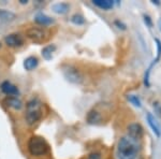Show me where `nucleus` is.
<instances>
[{
    "instance_id": "obj_1",
    "label": "nucleus",
    "mask_w": 161,
    "mask_h": 159,
    "mask_svg": "<svg viewBox=\"0 0 161 159\" xmlns=\"http://www.w3.org/2000/svg\"><path fill=\"white\" fill-rule=\"evenodd\" d=\"M141 145L139 142L130 139L129 137H123L118 140L116 146L117 159H136L139 157Z\"/></svg>"
},
{
    "instance_id": "obj_2",
    "label": "nucleus",
    "mask_w": 161,
    "mask_h": 159,
    "mask_svg": "<svg viewBox=\"0 0 161 159\" xmlns=\"http://www.w3.org/2000/svg\"><path fill=\"white\" fill-rule=\"evenodd\" d=\"M28 152L33 157H41L47 155L50 152V145L44 138L40 135H32L27 143Z\"/></svg>"
},
{
    "instance_id": "obj_3",
    "label": "nucleus",
    "mask_w": 161,
    "mask_h": 159,
    "mask_svg": "<svg viewBox=\"0 0 161 159\" xmlns=\"http://www.w3.org/2000/svg\"><path fill=\"white\" fill-rule=\"evenodd\" d=\"M42 102L38 98H33L26 104L25 119L29 126H32L38 122L42 117Z\"/></svg>"
},
{
    "instance_id": "obj_4",
    "label": "nucleus",
    "mask_w": 161,
    "mask_h": 159,
    "mask_svg": "<svg viewBox=\"0 0 161 159\" xmlns=\"http://www.w3.org/2000/svg\"><path fill=\"white\" fill-rule=\"evenodd\" d=\"M64 77L68 82L72 84H80L83 82V74L73 66H66L62 69Z\"/></svg>"
},
{
    "instance_id": "obj_5",
    "label": "nucleus",
    "mask_w": 161,
    "mask_h": 159,
    "mask_svg": "<svg viewBox=\"0 0 161 159\" xmlns=\"http://www.w3.org/2000/svg\"><path fill=\"white\" fill-rule=\"evenodd\" d=\"M26 37L35 43H43L47 39V31L41 27H31L26 31Z\"/></svg>"
},
{
    "instance_id": "obj_6",
    "label": "nucleus",
    "mask_w": 161,
    "mask_h": 159,
    "mask_svg": "<svg viewBox=\"0 0 161 159\" xmlns=\"http://www.w3.org/2000/svg\"><path fill=\"white\" fill-rule=\"evenodd\" d=\"M127 133H128L127 137H129L130 139L139 142L143 138L144 129H143L142 125L139 124V122H132V124H130L127 127Z\"/></svg>"
},
{
    "instance_id": "obj_7",
    "label": "nucleus",
    "mask_w": 161,
    "mask_h": 159,
    "mask_svg": "<svg viewBox=\"0 0 161 159\" xmlns=\"http://www.w3.org/2000/svg\"><path fill=\"white\" fill-rule=\"evenodd\" d=\"M24 38L19 33H10L4 37V43L10 48H20L24 45Z\"/></svg>"
},
{
    "instance_id": "obj_8",
    "label": "nucleus",
    "mask_w": 161,
    "mask_h": 159,
    "mask_svg": "<svg viewBox=\"0 0 161 159\" xmlns=\"http://www.w3.org/2000/svg\"><path fill=\"white\" fill-rule=\"evenodd\" d=\"M146 122L156 137L160 138L161 137V127H160L159 122H157V119H156V117L153 115V113H150V112H147L146 113Z\"/></svg>"
},
{
    "instance_id": "obj_9",
    "label": "nucleus",
    "mask_w": 161,
    "mask_h": 159,
    "mask_svg": "<svg viewBox=\"0 0 161 159\" xmlns=\"http://www.w3.org/2000/svg\"><path fill=\"white\" fill-rule=\"evenodd\" d=\"M0 89L3 94L8 95V97H15V96H17L19 94V88L15 85H13L11 82H9V81L2 82L1 85H0Z\"/></svg>"
},
{
    "instance_id": "obj_10",
    "label": "nucleus",
    "mask_w": 161,
    "mask_h": 159,
    "mask_svg": "<svg viewBox=\"0 0 161 159\" xmlns=\"http://www.w3.org/2000/svg\"><path fill=\"white\" fill-rule=\"evenodd\" d=\"M3 102L8 108H11V109H13V110H16V111L22 110L23 106H24L22 100L19 99L17 97H7L3 100Z\"/></svg>"
},
{
    "instance_id": "obj_11",
    "label": "nucleus",
    "mask_w": 161,
    "mask_h": 159,
    "mask_svg": "<svg viewBox=\"0 0 161 159\" xmlns=\"http://www.w3.org/2000/svg\"><path fill=\"white\" fill-rule=\"evenodd\" d=\"M115 3L116 1H113V0H93L92 1L93 6H96L101 10H104V11H108V10L113 9Z\"/></svg>"
},
{
    "instance_id": "obj_12",
    "label": "nucleus",
    "mask_w": 161,
    "mask_h": 159,
    "mask_svg": "<svg viewBox=\"0 0 161 159\" xmlns=\"http://www.w3.org/2000/svg\"><path fill=\"white\" fill-rule=\"evenodd\" d=\"M86 121L88 124H90V125H97L102 121V117H101V114L99 112L96 111L95 109H93V110H90L88 112Z\"/></svg>"
},
{
    "instance_id": "obj_13",
    "label": "nucleus",
    "mask_w": 161,
    "mask_h": 159,
    "mask_svg": "<svg viewBox=\"0 0 161 159\" xmlns=\"http://www.w3.org/2000/svg\"><path fill=\"white\" fill-rule=\"evenodd\" d=\"M35 22L41 26H48L53 24L54 20L52 17L47 16V15H45L44 13H38L35 16Z\"/></svg>"
},
{
    "instance_id": "obj_14",
    "label": "nucleus",
    "mask_w": 161,
    "mask_h": 159,
    "mask_svg": "<svg viewBox=\"0 0 161 159\" xmlns=\"http://www.w3.org/2000/svg\"><path fill=\"white\" fill-rule=\"evenodd\" d=\"M39 65V59L36 56H29L24 60V68L27 71H32Z\"/></svg>"
},
{
    "instance_id": "obj_15",
    "label": "nucleus",
    "mask_w": 161,
    "mask_h": 159,
    "mask_svg": "<svg viewBox=\"0 0 161 159\" xmlns=\"http://www.w3.org/2000/svg\"><path fill=\"white\" fill-rule=\"evenodd\" d=\"M69 8L70 6L66 2H58V3H55L52 6L53 11L57 13V14H66L69 11Z\"/></svg>"
},
{
    "instance_id": "obj_16",
    "label": "nucleus",
    "mask_w": 161,
    "mask_h": 159,
    "mask_svg": "<svg viewBox=\"0 0 161 159\" xmlns=\"http://www.w3.org/2000/svg\"><path fill=\"white\" fill-rule=\"evenodd\" d=\"M56 46L55 45H47L42 49V56L45 60H51L53 58V53L55 52Z\"/></svg>"
},
{
    "instance_id": "obj_17",
    "label": "nucleus",
    "mask_w": 161,
    "mask_h": 159,
    "mask_svg": "<svg viewBox=\"0 0 161 159\" xmlns=\"http://www.w3.org/2000/svg\"><path fill=\"white\" fill-rule=\"evenodd\" d=\"M126 98H127V100H128L133 106H136V108H137V109L142 108V101H141V99H140V97L137 95L129 94V95L126 96Z\"/></svg>"
},
{
    "instance_id": "obj_18",
    "label": "nucleus",
    "mask_w": 161,
    "mask_h": 159,
    "mask_svg": "<svg viewBox=\"0 0 161 159\" xmlns=\"http://www.w3.org/2000/svg\"><path fill=\"white\" fill-rule=\"evenodd\" d=\"M16 19V15L11 11H7V10H0V20H4V22H12Z\"/></svg>"
},
{
    "instance_id": "obj_19",
    "label": "nucleus",
    "mask_w": 161,
    "mask_h": 159,
    "mask_svg": "<svg viewBox=\"0 0 161 159\" xmlns=\"http://www.w3.org/2000/svg\"><path fill=\"white\" fill-rule=\"evenodd\" d=\"M71 22L74 25H84L86 20H85V17L82 14H74L71 16Z\"/></svg>"
},
{
    "instance_id": "obj_20",
    "label": "nucleus",
    "mask_w": 161,
    "mask_h": 159,
    "mask_svg": "<svg viewBox=\"0 0 161 159\" xmlns=\"http://www.w3.org/2000/svg\"><path fill=\"white\" fill-rule=\"evenodd\" d=\"M155 66L154 62H152V64L149 65V67L147 68V70L145 71V74H144V85L146 86L147 88L150 86V82H149V77H150V72H152V69L153 67Z\"/></svg>"
},
{
    "instance_id": "obj_21",
    "label": "nucleus",
    "mask_w": 161,
    "mask_h": 159,
    "mask_svg": "<svg viewBox=\"0 0 161 159\" xmlns=\"http://www.w3.org/2000/svg\"><path fill=\"white\" fill-rule=\"evenodd\" d=\"M155 42H156V45H157V56H156V58L153 60V62L156 65L161 59V41L159 40V39L156 38Z\"/></svg>"
},
{
    "instance_id": "obj_22",
    "label": "nucleus",
    "mask_w": 161,
    "mask_h": 159,
    "mask_svg": "<svg viewBox=\"0 0 161 159\" xmlns=\"http://www.w3.org/2000/svg\"><path fill=\"white\" fill-rule=\"evenodd\" d=\"M143 20H144V24L146 25V27H148V29L153 28V20L150 19L149 15L147 14H143Z\"/></svg>"
},
{
    "instance_id": "obj_23",
    "label": "nucleus",
    "mask_w": 161,
    "mask_h": 159,
    "mask_svg": "<svg viewBox=\"0 0 161 159\" xmlns=\"http://www.w3.org/2000/svg\"><path fill=\"white\" fill-rule=\"evenodd\" d=\"M153 108H154L155 110V113L156 115L158 117H161V104L159 101H154V103H153Z\"/></svg>"
},
{
    "instance_id": "obj_24",
    "label": "nucleus",
    "mask_w": 161,
    "mask_h": 159,
    "mask_svg": "<svg viewBox=\"0 0 161 159\" xmlns=\"http://www.w3.org/2000/svg\"><path fill=\"white\" fill-rule=\"evenodd\" d=\"M114 24H115V26L118 28V29H121V30H126L127 29L126 24H124V23L121 22V20H115V22H114Z\"/></svg>"
},
{
    "instance_id": "obj_25",
    "label": "nucleus",
    "mask_w": 161,
    "mask_h": 159,
    "mask_svg": "<svg viewBox=\"0 0 161 159\" xmlns=\"http://www.w3.org/2000/svg\"><path fill=\"white\" fill-rule=\"evenodd\" d=\"M86 159H101V154L100 153H97V152L90 153L89 155L87 156Z\"/></svg>"
},
{
    "instance_id": "obj_26",
    "label": "nucleus",
    "mask_w": 161,
    "mask_h": 159,
    "mask_svg": "<svg viewBox=\"0 0 161 159\" xmlns=\"http://www.w3.org/2000/svg\"><path fill=\"white\" fill-rule=\"evenodd\" d=\"M152 3L153 4H156V6H160L161 2L159 1V0H152Z\"/></svg>"
},
{
    "instance_id": "obj_27",
    "label": "nucleus",
    "mask_w": 161,
    "mask_h": 159,
    "mask_svg": "<svg viewBox=\"0 0 161 159\" xmlns=\"http://www.w3.org/2000/svg\"><path fill=\"white\" fill-rule=\"evenodd\" d=\"M158 26H159V29L161 31V17L159 19V20H158Z\"/></svg>"
},
{
    "instance_id": "obj_28",
    "label": "nucleus",
    "mask_w": 161,
    "mask_h": 159,
    "mask_svg": "<svg viewBox=\"0 0 161 159\" xmlns=\"http://www.w3.org/2000/svg\"><path fill=\"white\" fill-rule=\"evenodd\" d=\"M20 3H23V4H25V3H28V1H27V0H20Z\"/></svg>"
},
{
    "instance_id": "obj_29",
    "label": "nucleus",
    "mask_w": 161,
    "mask_h": 159,
    "mask_svg": "<svg viewBox=\"0 0 161 159\" xmlns=\"http://www.w3.org/2000/svg\"><path fill=\"white\" fill-rule=\"evenodd\" d=\"M0 48H1V43H0Z\"/></svg>"
},
{
    "instance_id": "obj_30",
    "label": "nucleus",
    "mask_w": 161,
    "mask_h": 159,
    "mask_svg": "<svg viewBox=\"0 0 161 159\" xmlns=\"http://www.w3.org/2000/svg\"><path fill=\"white\" fill-rule=\"evenodd\" d=\"M136 159H137V158H136Z\"/></svg>"
}]
</instances>
